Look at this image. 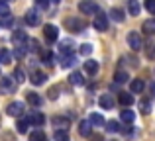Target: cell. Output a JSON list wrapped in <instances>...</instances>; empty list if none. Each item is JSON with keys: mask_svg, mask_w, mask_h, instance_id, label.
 Returning <instances> with one entry per match:
<instances>
[{"mask_svg": "<svg viewBox=\"0 0 155 141\" xmlns=\"http://www.w3.org/2000/svg\"><path fill=\"white\" fill-rule=\"evenodd\" d=\"M43 35H45L47 41H57L59 39V30H57L55 26H51V24H47V26H43Z\"/></svg>", "mask_w": 155, "mask_h": 141, "instance_id": "obj_5", "label": "cell"}, {"mask_svg": "<svg viewBox=\"0 0 155 141\" xmlns=\"http://www.w3.org/2000/svg\"><path fill=\"white\" fill-rule=\"evenodd\" d=\"M128 45H130V49H134V51H140L141 47H143V39H141V35L137 34V31H130L128 34Z\"/></svg>", "mask_w": 155, "mask_h": 141, "instance_id": "obj_2", "label": "cell"}, {"mask_svg": "<svg viewBox=\"0 0 155 141\" xmlns=\"http://www.w3.org/2000/svg\"><path fill=\"white\" fill-rule=\"evenodd\" d=\"M73 63H75V57H73V55H67V57L63 59V63H61V67L69 69V67H73Z\"/></svg>", "mask_w": 155, "mask_h": 141, "instance_id": "obj_31", "label": "cell"}, {"mask_svg": "<svg viewBox=\"0 0 155 141\" xmlns=\"http://www.w3.org/2000/svg\"><path fill=\"white\" fill-rule=\"evenodd\" d=\"M114 80L116 82H128V72H116V76H114Z\"/></svg>", "mask_w": 155, "mask_h": 141, "instance_id": "obj_32", "label": "cell"}, {"mask_svg": "<svg viewBox=\"0 0 155 141\" xmlns=\"http://www.w3.org/2000/svg\"><path fill=\"white\" fill-rule=\"evenodd\" d=\"M16 90V82L12 76H4L0 79V94H12Z\"/></svg>", "mask_w": 155, "mask_h": 141, "instance_id": "obj_3", "label": "cell"}, {"mask_svg": "<svg viewBox=\"0 0 155 141\" xmlns=\"http://www.w3.org/2000/svg\"><path fill=\"white\" fill-rule=\"evenodd\" d=\"M0 63H2V65L12 63V53L8 49H0Z\"/></svg>", "mask_w": 155, "mask_h": 141, "instance_id": "obj_23", "label": "cell"}, {"mask_svg": "<svg viewBox=\"0 0 155 141\" xmlns=\"http://www.w3.org/2000/svg\"><path fill=\"white\" fill-rule=\"evenodd\" d=\"M79 10L83 12V14L91 16V14H96V12H98V4H96L94 0H81L79 2Z\"/></svg>", "mask_w": 155, "mask_h": 141, "instance_id": "obj_1", "label": "cell"}, {"mask_svg": "<svg viewBox=\"0 0 155 141\" xmlns=\"http://www.w3.org/2000/svg\"><path fill=\"white\" fill-rule=\"evenodd\" d=\"M143 31H145V34H155V20H147V22H143Z\"/></svg>", "mask_w": 155, "mask_h": 141, "instance_id": "obj_27", "label": "cell"}, {"mask_svg": "<svg viewBox=\"0 0 155 141\" xmlns=\"http://www.w3.org/2000/svg\"><path fill=\"white\" fill-rule=\"evenodd\" d=\"M51 2H59V0H51Z\"/></svg>", "mask_w": 155, "mask_h": 141, "instance_id": "obj_44", "label": "cell"}, {"mask_svg": "<svg viewBox=\"0 0 155 141\" xmlns=\"http://www.w3.org/2000/svg\"><path fill=\"white\" fill-rule=\"evenodd\" d=\"M149 90H151V94L155 96V82H151V86H149Z\"/></svg>", "mask_w": 155, "mask_h": 141, "instance_id": "obj_43", "label": "cell"}, {"mask_svg": "<svg viewBox=\"0 0 155 141\" xmlns=\"http://www.w3.org/2000/svg\"><path fill=\"white\" fill-rule=\"evenodd\" d=\"M98 104H100V108H104V110H112L114 108V100H112V96H100V100H98Z\"/></svg>", "mask_w": 155, "mask_h": 141, "instance_id": "obj_15", "label": "cell"}, {"mask_svg": "<svg viewBox=\"0 0 155 141\" xmlns=\"http://www.w3.org/2000/svg\"><path fill=\"white\" fill-rule=\"evenodd\" d=\"M30 141H47V137H45V133H43L41 130H35V131L30 133Z\"/></svg>", "mask_w": 155, "mask_h": 141, "instance_id": "obj_24", "label": "cell"}, {"mask_svg": "<svg viewBox=\"0 0 155 141\" xmlns=\"http://www.w3.org/2000/svg\"><path fill=\"white\" fill-rule=\"evenodd\" d=\"M53 123H55L57 127H61V130H65L69 122H67V120H65V118H59V116H55V118H53Z\"/></svg>", "mask_w": 155, "mask_h": 141, "instance_id": "obj_28", "label": "cell"}, {"mask_svg": "<svg viewBox=\"0 0 155 141\" xmlns=\"http://www.w3.org/2000/svg\"><path fill=\"white\" fill-rule=\"evenodd\" d=\"M84 72H87V75H96V72H98V61L87 59V61H84Z\"/></svg>", "mask_w": 155, "mask_h": 141, "instance_id": "obj_9", "label": "cell"}, {"mask_svg": "<svg viewBox=\"0 0 155 141\" xmlns=\"http://www.w3.org/2000/svg\"><path fill=\"white\" fill-rule=\"evenodd\" d=\"M35 6H38V8H43V10H45V8L49 6V0H35Z\"/></svg>", "mask_w": 155, "mask_h": 141, "instance_id": "obj_40", "label": "cell"}, {"mask_svg": "<svg viewBox=\"0 0 155 141\" xmlns=\"http://www.w3.org/2000/svg\"><path fill=\"white\" fill-rule=\"evenodd\" d=\"M140 108H141V114H149V112H151V106H149L147 100H141V102H140Z\"/></svg>", "mask_w": 155, "mask_h": 141, "instance_id": "obj_36", "label": "cell"}, {"mask_svg": "<svg viewBox=\"0 0 155 141\" xmlns=\"http://www.w3.org/2000/svg\"><path fill=\"white\" fill-rule=\"evenodd\" d=\"M14 79H16V82H24V80H26V72L22 69H16L14 71Z\"/></svg>", "mask_w": 155, "mask_h": 141, "instance_id": "obj_30", "label": "cell"}, {"mask_svg": "<svg viewBox=\"0 0 155 141\" xmlns=\"http://www.w3.org/2000/svg\"><path fill=\"white\" fill-rule=\"evenodd\" d=\"M92 26H94V30H98V31H106V30H108V16H106V14H98L94 18V22H92Z\"/></svg>", "mask_w": 155, "mask_h": 141, "instance_id": "obj_6", "label": "cell"}, {"mask_svg": "<svg viewBox=\"0 0 155 141\" xmlns=\"http://www.w3.org/2000/svg\"><path fill=\"white\" fill-rule=\"evenodd\" d=\"M24 20H26V24H28V26H31V27L39 26V16H38V12H35V10H28Z\"/></svg>", "mask_w": 155, "mask_h": 141, "instance_id": "obj_8", "label": "cell"}, {"mask_svg": "<svg viewBox=\"0 0 155 141\" xmlns=\"http://www.w3.org/2000/svg\"><path fill=\"white\" fill-rule=\"evenodd\" d=\"M145 10L151 16H155V0H145Z\"/></svg>", "mask_w": 155, "mask_h": 141, "instance_id": "obj_34", "label": "cell"}, {"mask_svg": "<svg viewBox=\"0 0 155 141\" xmlns=\"http://www.w3.org/2000/svg\"><path fill=\"white\" fill-rule=\"evenodd\" d=\"M26 43H30V51H38V41L35 39H28Z\"/></svg>", "mask_w": 155, "mask_h": 141, "instance_id": "obj_41", "label": "cell"}, {"mask_svg": "<svg viewBox=\"0 0 155 141\" xmlns=\"http://www.w3.org/2000/svg\"><path fill=\"white\" fill-rule=\"evenodd\" d=\"M28 123H34V126H43V122H45V118H43V114H31V116H28V120H26Z\"/></svg>", "mask_w": 155, "mask_h": 141, "instance_id": "obj_14", "label": "cell"}, {"mask_svg": "<svg viewBox=\"0 0 155 141\" xmlns=\"http://www.w3.org/2000/svg\"><path fill=\"white\" fill-rule=\"evenodd\" d=\"M128 10H130L132 16H140V12H141L140 2H137V0H130V2H128Z\"/></svg>", "mask_w": 155, "mask_h": 141, "instance_id": "obj_18", "label": "cell"}, {"mask_svg": "<svg viewBox=\"0 0 155 141\" xmlns=\"http://www.w3.org/2000/svg\"><path fill=\"white\" fill-rule=\"evenodd\" d=\"M91 130H92V126L88 123V120H83V122L79 123V133L84 135V137H88V135H91Z\"/></svg>", "mask_w": 155, "mask_h": 141, "instance_id": "obj_16", "label": "cell"}, {"mask_svg": "<svg viewBox=\"0 0 155 141\" xmlns=\"http://www.w3.org/2000/svg\"><path fill=\"white\" fill-rule=\"evenodd\" d=\"M120 118H122V122L132 123V122H134V118H136V114H134L132 110H122V112H120Z\"/></svg>", "mask_w": 155, "mask_h": 141, "instance_id": "obj_21", "label": "cell"}, {"mask_svg": "<svg viewBox=\"0 0 155 141\" xmlns=\"http://www.w3.org/2000/svg\"><path fill=\"white\" fill-rule=\"evenodd\" d=\"M57 92H59V86H53V88H49V92H47L49 100H55V98H57Z\"/></svg>", "mask_w": 155, "mask_h": 141, "instance_id": "obj_39", "label": "cell"}, {"mask_svg": "<svg viewBox=\"0 0 155 141\" xmlns=\"http://www.w3.org/2000/svg\"><path fill=\"white\" fill-rule=\"evenodd\" d=\"M16 127H18L20 133H26V131H28V122H26V120H20V122L16 123Z\"/></svg>", "mask_w": 155, "mask_h": 141, "instance_id": "obj_37", "label": "cell"}, {"mask_svg": "<svg viewBox=\"0 0 155 141\" xmlns=\"http://www.w3.org/2000/svg\"><path fill=\"white\" fill-rule=\"evenodd\" d=\"M104 127H106V131H108V133H116V131H120V126H118L116 120H110V122H106Z\"/></svg>", "mask_w": 155, "mask_h": 141, "instance_id": "obj_19", "label": "cell"}, {"mask_svg": "<svg viewBox=\"0 0 155 141\" xmlns=\"http://www.w3.org/2000/svg\"><path fill=\"white\" fill-rule=\"evenodd\" d=\"M26 98H28V104H31V106H39L41 104V96L38 92H28Z\"/></svg>", "mask_w": 155, "mask_h": 141, "instance_id": "obj_17", "label": "cell"}, {"mask_svg": "<svg viewBox=\"0 0 155 141\" xmlns=\"http://www.w3.org/2000/svg\"><path fill=\"white\" fill-rule=\"evenodd\" d=\"M55 141H67V131L65 130H57L55 131Z\"/></svg>", "mask_w": 155, "mask_h": 141, "instance_id": "obj_35", "label": "cell"}, {"mask_svg": "<svg viewBox=\"0 0 155 141\" xmlns=\"http://www.w3.org/2000/svg\"><path fill=\"white\" fill-rule=\"evenodd\" d=\"M110 16H112L116 22H122V20H124V12H122L120 8H112V10H110Z\"/></svg>", "mask_w": 155, "mask_h": 141, "instance_id": "obj_26", "label": "cell"}, {"mask_svg": "<svg viewBox=\"0 0 155 141\" xmlns=\"http://www.w3.org/2000/svg\"><path fill=\"white\" fill-rule=\"evenodd\" d=\"M143 80L141 79H136V80H132V84H130V88H132V92H137V94H140L141 90H143Z\"/></svg>", "mask_w": 155, "mask_h": 141, "instance_id": "obj_20", "label": "cell"}, {"mask_svg": "<svg viewBox=\"0 0 155 141\" xmlns=\"http://www.w3.org/2000/svg\"><path fill=\"white\" fill-rule=\"evenodd\" d=\"M79 51H81L83 55H91V53H92V45H91V43H83Z\"/></svg>", "mask_w": 155, "mask_h": 141, "instance_id": "obj_38", "label": "cell"}, {"mask_svg": "<svg viewBox=\"0 0 155 141\" xmlns=\"http://www.w3.org/2000/svg\"><path fill=\"white\" fill-rule=\"evenodd\" d=\"M0 26H2V27H12V26H14V18H12L10 14L2 16V20H0Z\"/></svg>", "mask_w": 155, "mask_h": 141, "instance_id": "obj_25", "label": "cell"}, {"mask_svg": "<svg viewBox=\"0 0 155 141\" xmlns=\"http://www.w3.org/2000/svg\"><path fill=\"white\" fill-rule=\"evenodd\" d=\"M28 41V35L26 31H12V43H16V45H22V43Z\"/></svg>", "mask_w": 155, "mask_h": 141, "instance_id": "obj_11", "label": "cell"}, {"mask_svg": "<svg viewBox=\"0 0 155 141\" xmlns=\"http://www.w3.org/2000/svg\"><path fill=\"white\" fill-rule=\"evenodd\" d=\"M65 26L71 31H83L84 30V22L83 20H77V18H67L65 20Z\"/></svg>", "mask_w": 155, "mask_h": 141, "instance_id": "obj_7", "label": "cell"}, {"mask_svg": "<svg viewBox=\"0 0 155 141\" xmlns=\"http://www.w3.org/2000/svg\"><path fill=\"white\" fill-rule=\"evenodd\" d=\"M6 14H10L8 2H6V0H0V16H6Z\"/></svg>", "mask_w": 155, "mask_h": 141, "instance_id": "obj_33", "label": "cell"}, {"mask_svg": "<svg viewBox=\"0 0 155 141\" xmlns=\"http://www.w3.org/2000/svg\"><path fill=\"white\" fill-rule=\"evenodd\" d=\"M24 53H26V51H24V49H22V47H18V49H16V51H14V57H18V59H22V57H24Z\"/></svg>", "mask_w": 155, "mask_h": 141, "instance_id": "obj_42", "label": "cell"}, {"mask_svg": "<svg viewBox=\"0 0 155 141\" xmlns=\"http://www.w3.org/2000/svg\"><path fill=\"white\" fill-rule=\"evenodd\" d=\"M118 100H120L122 106H132V104H134V96H132V92H120Z\"/></svg>", "mask_w": 155, "mask_h": 141, "instance_id": "obj_12", "label": "cell"}, {"mask_svg": "<svg viewBox=\"0 0 155 141\" xmlns=\"http://www.w3.org/2000/svg\"><path fill=\"white\" fill-rule=\"evenodd\" d=\"M31 84H35V86H39V84H43L47 80V75L45 72H41V71H35V72H31Z\"/></svg>", "mask_w": 155, "mask_h": 141, "instance_id": "obj_10", "label": "cell"}, {"mask_svg": "<svg viewBox=\"0 0 155 141\" xmlns=\"http://www.w3.org/2000/svg\"><path fill=\"white\" fill-rule=\"evenodd\" d=\"M59 51H61L63 55H71V43H69V41H63V43L59 45Z\"/></svg>", "mask_w": 155, "mask_h": 141, "instance_id": "obj_29", "label": "cell"}, {"mask_svg": "<svg viewBox=\"0 0 155 141\" xmlns=\"http://www.w3.org/2000/svg\"><path fill=\"white\" fill-rule=\"evenodd\" d=\"M6 112L8 116H12V118H20V116L24 114V104L22 102H12L6 106Z\"/></svg>", "mask_w": 155, "mask_h": 141, "instance_id": "obj_4", "label": "cell"}, {"mask_svg": "<svg viewBox=\"0 0 155 141\" xmlns=\"http://www.w3.org/2000/svg\"><path fill=\"white\" fill-rule=\"evenodd\" d=\"M88 123H91V126H104V118L100 114H91Z\"/></svg>", "mask_w": 155, "mask_h": 141, "instance_id": "obj_22", "label": "cell"}, {"mask_svg": "<svg viewBox=\"0 0 155 141\" xmlns=\"http://www.w3.org/2000/svg\"><path fill=\"white\" fill-rule=\"evenodd\" d=\"M69 82L73 84V86H83L84 84V79H83V75L81 72H71V76H69Z\"/></svg>", "mask_w": 155, "mask_h": 141, "instance_id": "obj_13", "label": "cell"}]
</instances>
